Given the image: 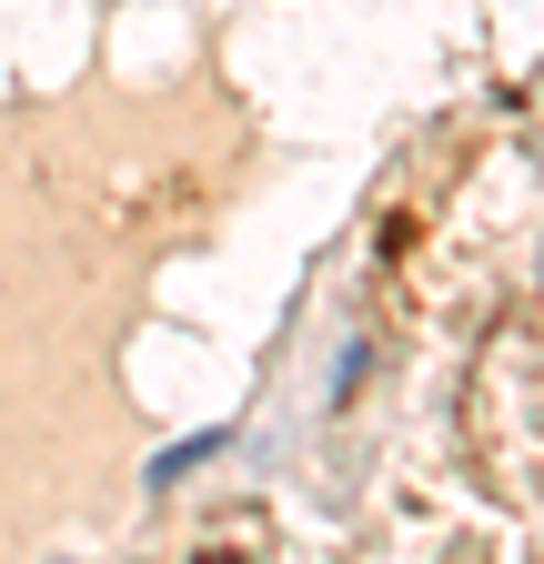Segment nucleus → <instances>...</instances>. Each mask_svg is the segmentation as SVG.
I'll return each mask as SVG.
<instances>
[]
</instances>
